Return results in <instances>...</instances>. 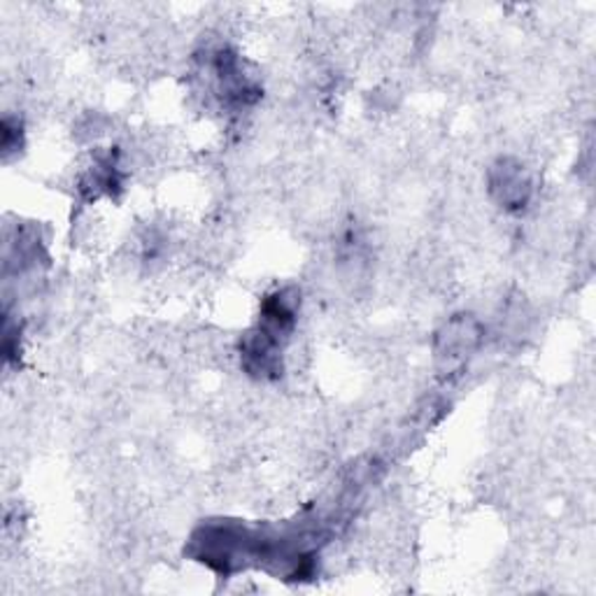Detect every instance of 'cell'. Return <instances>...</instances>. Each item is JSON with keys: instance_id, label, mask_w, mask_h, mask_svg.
Instances as JSON below:
<instances>
[{"instance_id": "cell-1", "label": "cell", "mask_w": 596, "mask_h": 596, "mask_svg": "<svg viewBox=\"0 0 596 596\" xmlns=\"http://www.w3.org/2000/svg\"><path fill=\"white\" fill-rule=\"evenodd\" d=\"M481 324L471 320L468 314L456 317V320L448 322L445 329L439 333L435 341V356L445 360L450 366L462 364L466 356L481 345Z\"/></svg>"}, {"instance_id": "cell-2", "label": "cell", "mask_w": 596, "mask_h": 596, "mask_svg": "<svg viewBox=\"0 0 596 596\" xmlns=\"http://www.w3.org/2000/svg\"><path fill=\"white\" fill-rule=\"evenodd\" d=\"M492 191L510 210L525 208L531 196V183L520 164L504 162L492 175Z\"/></svg>"}]
</instances>
